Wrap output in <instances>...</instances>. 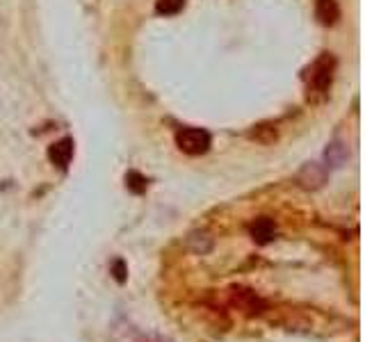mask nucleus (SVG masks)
Wrapping results in <instances>:
<instances>
[{"instance_id": "obj_1", "label": "nucleus", "mask_w": 365, "mask_h": 342, "mask_svg": "<svg viewBox=\"0 0 365 342\" xmlns=\"http://www.w3.org/2000/svg\"><path fill=\"white\" fill-rule=\"evenodd\" d=\"M176 144H179V148L187 155H203L208 153L213 140L201 128H183V131L176 133Z\"/></svg>"}, {"instance_id": "obj_2", "label": "nucleus", "mask_w": 365, "mask_h": 342, "mask_svg": "<svg viewBox=\"0 0 365 342\" xmlns=\"http://www.w3.org/2000/svg\"><path fill=\"white\" fill-rule=\"evenodd\" d=\"M333 71H336V60H333V55H329V53H325V55L313 64V71H310L313 89L325 94L333 82Z\"/></svg>"}, {"instance_id": "obj_3", "label": "nucleus", "mask_w": 365, "mask_h": 342, "mask_svg": "<svg viewBox=\"0 0 365 342\" xmlns=\"http://www.w3.org/2000/svg\"><path fill=\"white\" fill-rule=\"evenodd\" d=\"M327 178H329V167L320 165V162H306L297 171V183L308 192L325 187Z\"/></svg>"}, {"instance_id": "obj_4", "label": "nucleus", "mask_w": 365, "mask_h": 342, "mask_svg": "<svg viewBox=\"0 0 365 342\" xmlns=\"http://www.w3.org/2000/svg\"><path fill=\"white\" fill-rule=\"evenodd\" d=\"M249 233H252V238L256 244H269L274 238H276V224L274 219L269 217H258L256 221H252V226H249Z\"/></svg>"}, {"instance_id": "obj_5", "label": "nucleus", "mask_w": 365, "mask_h": 342, "mask_svg": "<svg viewBox=\"0 0 365 342\" xmlns=\"http://www.w3.org/2000/svg\"><path fill=\"white\" fill-rule=\"evenodd\" d=\"M48 158L55 167L67 169L69 162H71V158H73V140H71V137H62L60 142H55L53 146H50L48 148Z\"/></svg>"}, {"instance_id": "obj_6", "label": "nucleus", "mask_w": 365, "mask_h": 342, "mask_svg": "<svg viewBox=\"0 0 365 342\" xmlns=\"http://www.w3.org/2000/svg\"><path fill=\"white\" fill-rule=\"evenodd\" d=\"M233 302L247 313H260V311H263V302H260L254 290H247V287H233Z\"/></svg>"}, {"instance_id": "obj_7", "label": "nucleus", "mask_w": 365, "mask_h": 342, "mask_svg": "<svg viewBox=\"0 0 365 342\" xmlns=\"http://www.w3.org/2000/svg\"><path fill=\"white\" fill-rule=\"evenodd\" d=\"M349 158V148L347 144L342 142H331L327 148H325V167H331V169H340L342 165L347 162Z\"/></svg>"}, {"instance_id": "obj_8", "label": "nucleus", "mask_w": 365, "mask_h": 342, "mask_svg": "<svg viewBox=\"0 0 365 342\" xmlns=\"http://www.w3.org/2000/svg\"><path fill=\"white\" fill-rule=\"evenodd\" d=\"M315 16L322 26H333L340 18V7H338L336 0H318Z\"/></svg>"}, {"instance_id": "obj_9", "label": "nucleus", "mask_w": 365, "mask_h": 342, "mask_svg": "<svg viewBox=\"0 0 365 342\" xmlns=\"http://www.w3.org/2000/svg\"><path fill=\"white\" fill-rule=\"evenodd\" d=\"M215 247V240L210 238V233H206V231H194L187 235V249L194 251V253H199V255H206V253H210Z\"/></svg>"}, {"instance_id": "obj_10", "label": "nucleus", "mask_w": 365, "mask_h": 342, "mask_svg": "<svg viewBox=\"0 0 365 342\" xmlns=\"http://www.w3.org/2000/svg\"><path fill=\"white\" fill-rule=\"evenodd\" d=\"M249 137L260 144H274L279 140V133L274 123H256L252 131H249Z\"/></svg>"}, {"instance_id": "obj_11", "label": "nucleus", "mask_w": 365, "mask_h": 342, "mask_svg": "<svg viewBox=\"0 0 365 342\" xmlns=\"http://www.w3.org/2000/svg\"><path fill=\"white\" fill-rule=\"evenodd\" d=\"M126 187L128 192H133V194H144L146 187H149V180H146V176H142L140 171H128L126 174Z\"/></svg>"}, {"instance_id": "obj_12", "label": "nucleus", "mask_w": 365, "mask_h": 342, "mask_svg": "<svg viewBox=\"0 0 365 342\" xmlns=\"http://www.w3.org/2000/svg\"><path fill=\"white\" fill-rule=\"evenodd\" d=\"M185 7V0H155V12L160 16H176Z\"/></svg>"}, {"instance_id": "obj_13", "label": "nucleus", "mask_w": 365, "mask_h": 342, "mask_svg": "<svg viewBox=\"0 0 365 342\" xmlns=\"http://www.w3.org/2000/svg\"><path fill=\"white\" fill-rule=\"evenodd\" d=\"M110 274L114 276V281H117L119 285H123L128 281V265L123 258H117V260H112L110 265Z\"/></svg>"}]
</instances>
